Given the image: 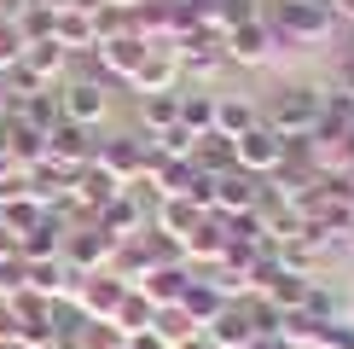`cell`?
I'll return each mask as SVG.
<instances>
[{"instance_id": "cell-19", "label": "cell", "mask_w": 354, "mask_h": 349, "mask_svg": "<svg viewBox=\"0 0 354 349\" xmlns=\"http://www.w3.org/2000/svg\"><path fill=\"white\" fill-rule=\"evenodd\" d=\"M151 332H157V338H163V343L174 349V343H186V338H198L203 326H198V320H192V314L180 309V303H169V309H157V320H151Z\"/></svg>"}, {"instance_id": "cell-12", "label": "cell", "mask_w": 354, "mask_h": 349, "mask_svg": "<svg viewBox=\"0 0 354 349\" xmlns=\"http://www.w3.org/2000/svg\"><path fill=\"white\" fill-rule=\"evenodd\" d=\"M180 256L192 262V268H198V262H209V268H215V262L227 256V215H215V210H209V215H203V222L180 239Z\"/></svg>"}, {"instance_id": "cell-17", "label": "cell", "mask_w": 354, "mask_h": 349, "mask_svg": "<svg viewBox=\"0 0 354 349\" xmlns=\"http://www.w3.org/2000/svg\"><path fill=\"white\" fill-rule=\"evenodd\" d=\"M192 169H198V174H227V169H239V163H232V140L221 134V128H203V134L192 140Z\"/></svg>"}, {"instance_id": "cell-29", "label": "cell", "mask_w": 354, "mask_h": 349, "mask_svg": "<svg viewBox=\"0 0 354 349\" xmlns=\"http://www.w3.org/2000/svg\"><path fill=\"white\" fill-rule=\"evenodd\" d=\"M348 93H354V47H348Z\"/></svg>"}, {"instance_id": "cell-18", "label": "cell", "mask_w": 354, "mask_h": 349, "mask_svg": "<svg viewBox=\"0 0 354 349\" xmlns=\"http://www.w3.org/2000/svg\"><path fill=\"white\" fill-rule=\"evenodd\" d=\"M151 320H157V303L145 297V291L128 285L122 309H116V332H122V338H134V332H151Z\"/></svg>"}, {"instance_id": "cell-27", "label": "cell", "mask_w": 354, "mask_h": 349, "mask_svg": "<svg viewBox=\"0 0 354 349\" xmlns=\"http://www.w3.org/2000/svg\"><path fill=\"white\" fill-rule=\"evenodd\" d=\"M174 349H209V338L198 332V338H186V343H174Z\"/></svg>"}, {"instance_id": "cell-16", "label": "cell", "mask_w": 354, "mask_h": 349, "mask_svg": "<svg viewBox=\"0 0 354 349\" xmlns=\"http://www.w3.org/2000/svg\"><path fill=\"white\" fill-rule=\"evenodd\" d=\"M203 215H209V210H203V204L192 198V193H186V198H157V215H151V227H163L169 239H186V233L198 227Z\"/></svg>"}, {"instance_id": "cell-5", "label": "cell", "mask_w": 354, "mask_h": 349, "mask_svg": "<svg viewBox=\"0 0 354 349\" xmlns=\"http://www.w3.org/2000/svg\"><path fill=\"white\" fill-rule=\"evenodd\" d=\"M285 152H290V140H279L268 123H256L250 134L232 140V163H239L244 174H256V181H268V174H279V163H285Z\"/></svg>"}, {"instance_id": "cell-20", "label": "cell", "mask_w": 354, "mask_h": 349, "mask_svg": "<svg viewBox=\"0 0 354 349\" xmlns=\"http://www.w3.org/2000/svg\"><path fill=\"white\" fill-rule=\"evenodd\" d=\"M180 123L192 128V134L215 128V93H209V87H186V93H180Z\"/></svg>"}, {"instance_id": "cell-23", "label": "cell", "mask_w": 354, "mask_h": 349, "mask_svg": "<svg viewBox=\"0 0 354 349\" xmlns=\"http://www.w3.org/2000/svg\"><path fill=\"white\" fill-rule=\"evenodd\" d=\"M24 47H29V41H24L18 18H0V70H12V64H18V58H24Z\"/></svg>"}, {"instance_id": "cell-9", "label": "cell", "mask_w": 354, "mask_h": 349, "mask_svg": "<svg viewBox=\"0 0 354 349\" xmlns=\"http://www.w3.org/2000/svg\"><path fill=\"white\" fill-rule=\"evenodd\" d=\"M192 280H198V268H192V262H163V268H145L140 280H134V291H145L157 309H169V303H180V297H186V285H192Z\"/></svg>"}, {"instance_id": "cell-21", "label": "cell", "mask_w": 354, "mask_h": 349, "mask_svg": "<svg viewBox=\"0 0 354 349\" xmlns=\"http://www.w3.org/2000/svg\"><path fill=\"white\" fill-rule=\"evenodd\" d=\"M221 303H227V297H221V291H215L209 280H192V285H186V297H180V309H186L192 320H198V326H209V320L221 314Z\"/></svg>"}, {"instance_id": "cell-15", "label": "cell", "mask_w": 354, "mask_h": 349, "mask_svg": "<svg viewBox=\"0 0 354 349\" xmlns=\"http://www.w3.org/2000/svg\"><path fill=\"white\" fill-rule=\"evenodd\" d=\"M256 123H261V105H256V99H244V93H215V128H221L227 140L250 134Z\"/></svg>"}, {"instance_id": "cell-3", "label": "cell", "mask_w": 354, "mask_h": 349, "mask_svg": "<svg viewBox=\"0 0 354 349\" xmlns=\"http://www.w3.org/2000/svg\"><path fill=\"white\" fill-rule=\"evenodd\" d=\"M58 111H64V123L99 128V123L111 116V82H99V76H82V70H70V76L58 82Z\"/></svg>"}, {"instance_id": "cell-6", "label": "cell", "mask_w": 354, "mask_h": 349, "mask_svg": "<svg viewBox=\"0 0 354 349\" xmlns=\"http://www.w3.org/2000/svg\"><path fill=\"white\" fill-rule=\"evenodd\" d=\"M93 152H99V128H82V123H58L47 128V163L53 169H64V174H76L93 163Z\"/></svg>"}, {"instance_id": "cell-7", "label": "cell", "mask_w": 354, "mask_h": 349, "mask_svg": "<svg viewBox=\"0 0 354 349\" xmlns=\"http://www.w3.org/2000/svg\"><path fill=\"white\" fill-rule=\"evenodd\" d=\"M122 297H128V280H116V274H82L76 291H70V303L87 314V320H99V326H116V309H122Z\"/></svg>"}, {"instance_id": "cell-11", "label": "cell", "mask_w": 354, "mask_h": 349, "mask_svg": "<svg viewBox=\"0 0 354 349\" xmlns=\"http://www.w3.org/2000/svg\"><path fill=\"white\" fill-rule=\"evenodd\" d=\"M203 338H209V349H250V338H256V320H250L244 297H239V303H221V314L203 326Z\"/></svg>"}, {"instance_id": "cell-28", "label": "cell", "mask_w": 354, "mask_h": 349, "mask_svg": "<svg viewBox=\"0 0 354 349\" xmlns=\"http://www.w3.org/2000/svg\"><path fill=\"white\" fill-rule=\"evenodd\" d=\"M343 163L354 169V128H348V140H343Z\"/></svg>"}, {"instance_id": "cell-24", "label": "cell", "mask_w": 354, "mask_h": 349, "mask_svg": "<svg viewBox=\"0 0 354 349\" xmlns=\"http://www.w3.org/2000/svg\"><path fill=\"white\" fill-rule=\"evenodd\" d=\"M122 349H169L157 332H134V338H122Z\"/></svg>"}, {"instance_id": "cell-10", "label": "cell", "mask_w": 354, "mask_h": 349, "mask_svg": "<svg viewBox=\"0 0 354 349\" xmlns=\"http://www.w3.org/2000/svg\"><path fill=\"white\" fill-rule=\"evenodd\" d=\"M134 93H174V87H180V53L174 47H151L140 58V70H134Z\"/></svg>"}, {"instance_id": "cell-22", "label": "cell", "mask_w": 354, "mask_h": 349, "mask_svg": "<svg viewBox=\"0 0 354 349\" xmlns=\"http://www.w3.org/2000/svg\"><path fill=\"white\" fill-rule=\"evenodd\" d=\"M319 349H354V314L319 320Z\"/></svg>"}, {"instance_id": "cell-8", "label": "cell", "mask_w": 354, "mask_h": 349, "mask_svg": "<svg viewBox=\"0 0 354 349\" xmlns=\"http://www.w3.org/2000/svg\"><path fill=\"white\" fill-rule=\"evenodd\" d=\"M221 41H227V64H244V70L268 64V58H273L279 47H285V41L273 35V24L261 18V12H256V18H250V24H239V29H227V35H221Z\"/></svg>"}, {"instance_id": "cell-25", "label": "cell", "mask_w": 354, "mask_h": 349, "mask_svg": "<svg viewBox=\"0 0 354 349\" xmlns=\"http://www.w3.org/2000/svg\"><path fill=\"white\" fill-rule=\"evenodd\" d=\"M250 349H290V343H285V332H256Z\"/></svg>"}, {"instance_id": "cell-30", "label": "cell", "mask_w": 354, "mask_h": 349, "mask_svg": "<svg viewBox=\"0 0 354 349\" xmlns=\"http://www.w3.org/2000/svg\"><path fill=\"white\" fill-rule=\"evenodd\" d=\"M348 314H354V303H348Z\"/></svg>"}, {"instance_id": "cell-1", "label": "cell", "mask_w": 354, "mask_h": 349, "mask_svg": "<svg viewBox=\"0 0 354 349\" xmlns=\"http://www.w3.org/2000/svg\"><path fill=\"white\" fill-rule=\"evenodd\" d=\"M261 18L273 24V35L285 41L290 53H314L319 41H331V29H337L331 0H268Z\"/></svg>"}, {"instance_id": "cell-13", "label": "cell", "mask_w": 354, "mask_h": 349, "mask_svg": "<svg viewBox=\"0 0 354 349\" xmlns=\"http://www.w3.org/2000/svg\"><path fill=\"white\" fill-rule=\"evenodd\" d=\"M93 222L105 227V233H111L116 244H122V239H134V233H140L145 222H151V215H145V204H140V198H134V193H128V186H122V193H116V198L105 204V210L93 215Z\"/></svg>"}, {"instance_id": "cell-2", "label": "cell", "mask_w": 354, "mask_h": 349, "mask_svg": "<svg viewBox=\"0 0 354 349\" xmlns=\"http://www.w3.org/2000/svg\"><path fill=\"white\" fill-rule=\"evenodd\" d=\"M319 111H326V93H319V87L285 82V87H273V93H268L261 123H268L279 140H308V134H314V123H319Z\"/></svg>"}, {"instance_id": "cell-4", "label": "cell", "mask_w": 354, "mask_h": 349, "mask_svg": "<svg viewBox=\"0 0 354 349\" xmlns=\"http://www.w3.org/2000/svg\"><path fill=\"white\" fill-rule=\"evenodd\" d=\"M70 262V274H105L111 262H116V239L99 222H76L64 233V251H58Z\"/></svg>"}, {"instance_id": "cell-14", "label": "cell", "mask_w": 354, "mask_h": 349, "mask_svg": "<svg viewBox=\"0 0 354 349\" xmlns=\"http://www.w3.org/2000/svg\"><path fill=\"white\" fill-rule=\"evenodd\" d=\"M140 134L145 140H157V134H169L174 123H180V87L174 93H140Z\"/></svg>"}, {"instance_id": "cell-26", "label": "cell", "mask_w": 354, "mask_h": 349, "mask_svg": "<svg viewBox=\"0 0 354 349\" xmlns=\"http://www.w3.org/2000/svg\"><path fill=\"white\" fill-rule=\"evenodd\" d=\"M6 111H12V87H6V70H0V123H6Z\"/></svg>"}]
</instances>
